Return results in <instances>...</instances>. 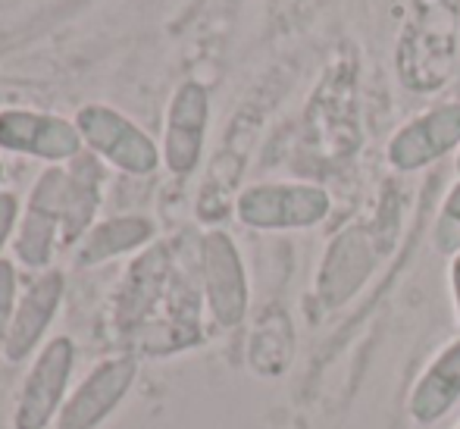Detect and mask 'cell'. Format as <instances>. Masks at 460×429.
<instances>
[{"label": "cell", "mask_w": 460, "mask_h": 429, "mask_svg": "<svg viewBox=\"0 0 460 429\" xmlns=\"http://www.w3.org/2000/svg\"><path fill=\"white\" fill-rule=\"evenodd\" d=\"M326 188L276 182V185H254L238 198V219L254 229H307L329 217Z\"/></svg>", "instance_id": "1"}, {"label": "cell", "mask_w": 460, "mask_h": 429, "mask_svg": "<svg viewBox=\"0 0 460 429\" xmlns=\"http://www.w3.org/2000/svg\"><path fill=\"white\" fill-rule=\"evenodd\" d=\"M460 145V103H438L401 126L388 141V164L401 173H417L442 160Z\"/></svg>", "instance_id": "2"}, {"label": "cell", "mask_w": 460, "mask_h": 429, "mask_svg": "<svg viewBox=\"0 0 460 429\" xmlns=\"http://www.w3.org/2000/svg\"><path fill=\"white\" fill-rule=\"evenodd\" d=\"M200 266H204L207 301L223 326H238L248 310V282H244V266L235 245L223 232H210L200 245Z\"/></svg>", "instance_id": "3"}, {"label": "cell", "mask_w": 460, "mask_h": 429, "mask_svg": "<svg viewBox=\"0 0 460 429\" xmlns=\"http://www.w3.org/2000/svg\"><path fill=\"white\" fill-rule=\"evenodd\" d=\"M79 129L92 141L97 151L107 154L113 164L132 173H151L157 166V151L151 139L141 135L132 122H126L119 113L107 107H85L79 113Z\"/></svg>", "instance_id": "4"}, {"label": "cell", "mask_w": 460, "mask_h": 429, "mask_svg": "<svg viewBox=\"0 0 460 429\" xmlns=\"http://www.w3.org/2000/svg\"><path fill=\"white\" fill-rule=\"evenodd\" d=\"M69 370H73V344L66 339H57L48 344L25 382L22 401H19L16 429H44L66 389Z\"/></svg>", "instance_id": "5"}, {"label": "cell", "mask_w": 460, "mask_h": 429, "mask_svg": "<svg viewBox=\"0 0 460 429\" xmlns=\"http://www.w3.org/2000/svg\"><path fill=\"white\" fill-rule=\"evenodd\" d=\"M132 376H135V361H128V357L97 367L94 373L82 382L75 398L66 405V411H63V417H60V429H94L110 411H113L116 401L126 395Z\"/></svg>", "instance_id": "6"}, {"label": "cell", "mask_w": 460, "mask_h": 429, "mask_svg": "<svg viewBox=\"0 0 460 429\" xmlns=\"http://www.w3.org/2000/svg\"><path fill=\"white\" fill-rule=\"evenodd\" d=\"M373 248L360 229H348L335 238L320 270V301L326 308L345 304L354 291L364 285V279L373 270Z\"/></svg>", "instance_id": "7"}, {"label": "cell", "mask_w": 460, "mask_h": 429, "mask_svg": "<svg viewBox=\"0 0 460 429\" xmlns=\"http://www.w3.org/2000/svg\"><path fill=\"white\" fill-rule=\"evenodd\" d=\"M207 113H210V103H207L204 88L194 82L179 88L170 107V122H166V164L172 173L194 170L200 145H204Z\"/></svg>", "instance_id": "8"}, {"label": "cell", "mask_w": 460, "mask_h": 429, "mask_svg": "<svg viewBox=\"0 0 460 429\" xmlns=\"http://www.w3.org/2000/svg\"><path fill=\"white\" fill-rule=\"evenodd\" d=\"M0 145L13 151H29L38 157L60 160L75 154L79 135L69 122L38 113H4L0 116Z\"/></svg>", "instance_id": "9"}, {"label": "cell", "mask_w": 460, "mask_h": 429, "mask_svg": "<svg viewBox=\"0 0 460 429\" xmlns=\"http://www.w3.org/2000/svg\"><path fill=\"white\" fill-rule=\"evenodd\" d=\"M460 401V339L451 342L442 354L432 361V367L420 376L411 392V417L417 424H436L445 414H451Z\"/></svg>", "instance_id": "10"}, {"label": "cell", "mask_w": 460, "mask_h": 429, "mask_svg": "<svg viewBox=\"0 0 460 429\" xmlns=\"http://www.w3.org/2000/svg\"><path fill=\"white\" fill-rule=\"evenodd\" d=\"M63 192H66V175L48 173L38 182L35 194H31L29 217H25L22 236L16 242V251L25 264H44L50 251V236H54L57 217H63Z\"/></svg>", "instance_id": "11"}, {"label": "cell", "mask_w": 460, "mask_h": 429, "mask_svg": "<svg viewBox=\"0 0 460 429\" xmlns=\"http://www.w3.org/2000/svg\"><path fill=\"white\" fill-rule=\"evenodd\" d=\"M60 291H63V279L57 276V273L38 279V282L25 291L16 320H13L10 333H6V357L19 361V357H25L31 348H35L38 335L44 333V326H48L50 317H54V308H57V301H60Z\"/></svg>", "instance_id": "12"}, {"label": "cell", "mask_w": 460, "mask_h": 429, "mask_svg": "<svg viewBox=\"0 0 460 429\" xmlns=\"http://www.w3.org/2000/svg\"><path fill=\"white\" fill-rule=\"evenodd\" d=\"M97 204V164L79 160L75 170L66 175V192H63V232L66 238H75L85 223L92 219Z\"/></svg>", "instance_id": "13"}, {"label": "cell", "mask_w": 460, "mask_h": 429, "mask_svg": "<svg viewBox=\"0 0 460 429\" xmlns=\"http://www.w3.org/2000/svg\"><path fill=\"white\" fill-rule=\"evenodd\" d=\"M151 236V226L145 219H113V223L94 229V236L88 238V245L82 248V264H92V260H103L116 251L135 248L138 242Z\"/></svg>", "instance_id": "14"}, {"label": "cell", "mask_w": 460, "mask_h": 429, "mask_svg": "<svg viewBox=\"0 0 460 429\" xmlns=\"http://www.w3.org/2000/svg\"><path fill=\"white\" fill-rule=\"evenodd\" d=\"M432 245L445 257L460 255V182L451 188L442 210H438L436 229H432Z\"/></svg>", "instance_id": "15"}, {"label": "cell", "mask_w": 460, "mask_h": 429, "mask_svg": "<svg viewBox=\"0 0 460 429\" xmlns=\"http://www.w3.org/2000/svg\"><path fill=\"white\" fill-rule=\"evenodd\" d=\"M10 308H13V266L0 264V342L10 333L6 320H10Z\"/></svg>", "instance_id": "16"}, {"label": "cell", "mask_w": 460, "mask_h": 429, "mask_svg": "<svg viewBox=\"0 0 460 429\" xmlns=\"http://www.w3.org/2000/svg\"><path fill=\"white\" fill-rule=\"evenodd\" d=\"M13 217H16V201L10 194H0V245H4L6 232H10Z\"/></svg>", "instance_id": "17"}, {"label": "cell", "mask_w": 460, "mask_h": 429, "mask_svg": "<svg viewBox=\"0 0 460 429\" xmlns=\"http://www.w3.org/2000/svg\"><path fill=\"white\" fill-rule=\"evenodd\" d=\"M451 289H455V301H457V314H460V255L451 264Z\"/></svg>", "instance_id": "18"}, {"label": "cell", "mask_w": 460, "mask_h": 429, "mask_svg": "<svg viewBox=\"0 0 460 429\" xmlns=\"http://www.w3.org/2000/svg\"><path fill=\"white\" fill-rule=\"evenodd\" d=\"M457 173H460V154H457Z\"/></svg>", "instance_id": "19"}]
</instances>
